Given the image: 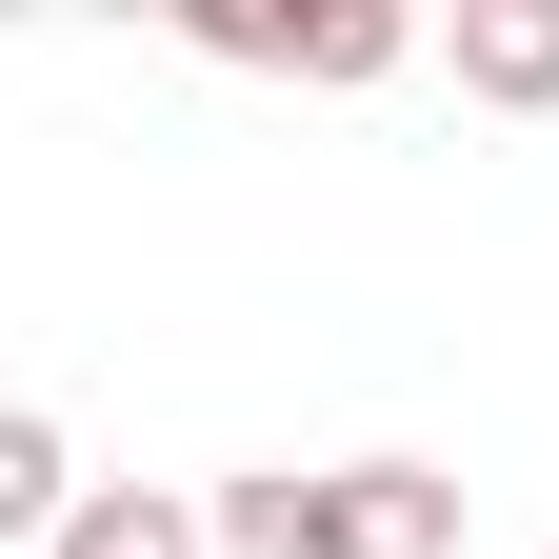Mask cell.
Listing matches in <instances>:
<instances>
[{"mask_svg":"<svg viewBox=\"0 0 559 559\" xmlns=\"http://www.w3.org/2000/svg\"><path fill=\"white\" fill-rule=\"evenodd\" d=\"M221 559H460V479L440 460H340V479H300V460H260V479H221Z\"/></svg>","mask_w":559,"mask_h":559,"instance_id":"cell-1","label":"cell"},{"mask_svg":"<svg viewBox=\"0 0 559 559\" xmlns=\"http://www.w3.org/2000/svg\"><path fill=\"white\" fill-rule=\"evenodd\" d=\"M240 60V81H400L419 60V21H380V0H340V21H200Z\"/></svg>","mask_w":559,"mask_h":559,"instance_id":"cell-2","label":"cell"},{"mask_svg":"<svg viewBox=\"0 0 559 559\" xmlns=\"http://www.w3.org/2000/svg\"><path fill=\"white\" fill-rule=\"evenodd\" d=\"M40 559H221V520H200L180 479H81V520H60Z\"/></svg>","mask_w":559,"mask_h":559,"instance_id":"cell-3","label":"cell"},{"mask_svg":"<svg viewBox=\"0 0 559 559\" xmlns=\"http://www.w3.org/2000/svg\"><path fill=\"white\" fill-rule=\"evenodd\" d=\"M460 100H500V120L559 100V0H460Z\"/></svg>","mask_w":559,"mask_h":559,"instance_id":"cell-4","label":"cell"},{"mask_svg":"<svg viewBox=\"0 0 559 559\" xmlns=\"http://www.w3.org/2000/svg\"><path fill=\"white\" fill-rule=\"evenodd\" d=\"M60 520H81V460L40 400H0V539H60Z\"/></svg>","mask_w":559,"mask_h":559,"instance_id":"cell-5","label":"cell"}]
</instances>
